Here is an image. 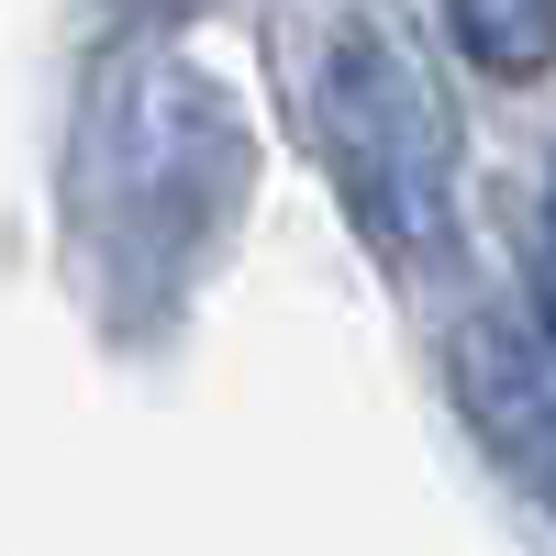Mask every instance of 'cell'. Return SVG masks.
Returning <instances> with one entry per match:
<instances>
[{
    "label": "cell",
    "mask_w": 556,
    "mask_h": 556,
    "mask_svg": "<svg viewBox=\"0 0 556 556\" xmlns=\"http://www.w3.org/2000/svg\"><path fill=\"white\" fill-rule=\"evenodd\" d=\"M312 101H323V156H334L356 223L390 256H424L445 235V112L412 67V45L390 34V12H345Z\"/></svg>",
    "instance_id": "obj_1"
},
{
    "label": "cell",
    "mask_w": 556,
    "mask_h": 556,
    "mask_svg": "<svg viewBox=\"0 0 556 556\" xmlns=\"http://www.w3.org/2000/svg\"><path fill=\"white\" fill-rule=\"evenodd\" d=\"M456 401L479 412V434L501 445V468L556 501V379H545V356H523L501 323H479V334L456 345Z\"/></svg>",
    "instance_id": "obj_2"
},
{
    "label": "cell",
    "mask_w": 556,
    "mask_h": 556,
    "mask_svg": "<svg viewBox=\"0 0 556 556\" xmlns=\"http://www.w3.org/2000/svg\"><path fill=\"white\" fill-rule=\"evenodd\" d=\"M445 34H456V56L490 67V78L556 67V0H445Z\"/></svg>",
    "instance_id": "obj_3"
},
{
    "label": "cell",
    "mask_w": 556,
    "mask_h": 556,
    "mask_svg": "<svg viewBox=\"0 0 556 556\" xmlns=\"http://www.w3.org/2000/svg\"><path fill=\"white\" fill-rule=\"evenodd\" d=\"M545 334H556V267H545Z\"/></svg>",
    "instance_id": "obj_4"
},
{
    "label": "cell",
    "mask_w": 556,
    "mask_h": 556,
    "mask_svg": "<svg viewBox=\"0 0 556 556\" xmlns=\"http://www.w3.org/2000/svg\"><path fill=\"white\" fill-rule=\"evenodd\" d=\"M545 223H556V190H545Z\"/></svg>",
    "instance_id": "obj_5"
}]
</instances>
